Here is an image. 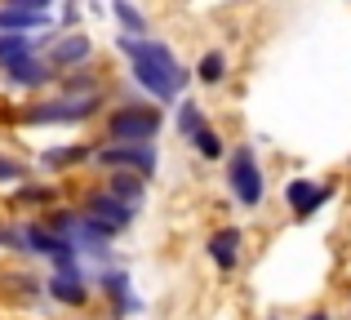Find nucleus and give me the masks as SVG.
<instances>
[{"instance_id":"nucleus-1","label":"nucleus","mask_w":351,"mask_h":320,"mask_svg":"<svg viewBox=\"0 0 351 320\" xmlns=\"http://www.w3.org/2000/svg\"><path fill=\"white\" fill-rule=\"evenodd\" d=\"M116 49L129 58V76H134L138 89H147L152 103H173L178 89L191 80V71L178 62V53L169 45L152 40V36H116Z\"/></svg>"},{"instance_id":"nucleus-2","label":"nucleus","mask_w":351,"mask_h":320,"mask_svg":"<svg viewBox=\"0 0 351 320\" xmlns=\"http://www.w3.org/2000/svg\"><path fill=\"white\" fill-rule=\"evenodd\" d=\"M49 227H53V232H62L67 241H76V249L89 254V258H98V262L112 258V232H107L103 223H94L85 209H80V214H76V209H53Z\"/></svg>"},{"instance_id":"nucleus-3","label":"nucleus","mask_w":351,"mask_h":320,"mask_svg":"<svg viewBox=\"0 0 351 320\" xmlns=\"http://www.w3.org/2000/svg\"><path fill=\"white\" fill-rule=\"evenodd\" d=\"M227 187H232L236 205L263 209V200H267V178H263V164H258L254 147H236L232 156H227Z\"/></svg>"},{"instance_id":"nucleus-4","label":"nucleus","mask_w":351,"mask_h":320,"mask_svg":"<svg viewBox=\"0 0 351 320\" xmlns=\"http://www.w3.org/2000/svg\"><path fill=\"white\" fill-rule=\"evenodd\" d=\"M98 107H103L98 94H62V98H49V103H40V107H27L23 121L27 125H80V121H89Z\"/></svg>"},{"instance_id":"nucleus-5","label":"nucleus","mask_w":351,"mask_h":320,"mask_svg":"<svg viewBox=\"0 0 351 320\" xmlns=\"http://www.w3.org/2000/svg\"><path fill=\"white\" fill-rule=\"evenodd\" d=\"M165 116L160 107H120L107 116V138L112 143H156Z\"/></svg>"},{"instance_id":"nucleus-6","label":"nucleus","mask_w":351,"mask_h":320,"mask_svg":"<svg viewBox=\"0 0 351 320\" xmlns=\"http://www.w3.org/2000/svg\"><path fill=\"white\" fill-rule=\"evenodd\" d=\"M27 254H36V258L53 262V271H71L80 267V249L76 241H67L62 232H53V227H40V223H27Z\"/></svg>"},{"instance_id":"nucleus-7","label":"nucleus","mask_w":351,"mask_h":320,"mask_svg":"<svg viewBox=\"0 0 351 320\" xmlns=\"http://www.w3.org/2000/svg\"><path fill=\"white\" fill-rule=\"evenodd\" d=\"M94 160L103 169H134L143 178H156V169H160V156H156L152 143H107V147L94 151Z\"/></svg>"},{"instance_id":"nucleus-8","label":"nucleus","mask_w":351,"mask_h":320,"mask_svg":"<svg viewBox=\"0 0 351 320\" xmlns=\"http://www.w3.org/2000/svg\"><path fill=\"white\" fill-rule=\"evenodd\" d=\"M85 209L94 223H103L112 236H120L125 227H134V218H138V205H129V200H120L112 187H103V191H94V196H85Z\"/></svg>"},{"instance_id":"nucleus-9","label":"nucleus","mask_w":351,"mask_h":320,"mask_svg":"<svg viewBox=\"0 0 351 320\" xmlns=\"http://www.w3.org/2000/svg\"><path fill=\"white\" fill-rule=\"evenodd\" d=\"M0 71H5V80H9V85H18V89H45L53 76H58V67H53L49 58H40V53H23V58H9Z\"/></svg>"},{"instance_id":"nucleus-10","label":"nucleus","mask_w":351,"mask_h":320,"mask_svg":"<svg viewBox=\"0 0 351 320\" xmlns=\"http://www.w3.org/2000/svg\"><path fill=\"white\" fill-rule=\"evenodd\" d=\"M89 53H94V40H89L85 32H67V36H53L49 40L45 58H49L58 71H71V67H85Z\"/></svg>"},{"instance_id":"nucleus-11","label":"nucleus","mask_w":351,"mask_h":320,"mask_svg":"<svg viewBox=\"0 0 351 320\" xmlns=\"http://www.w3.org/2000/svg\"><path fill=\"white\" fill-rule=\"evenodd\" d=\"M45 294H49L58 307H85V303H89V280H85V267L53 271V276L45 280Z\"/></svg>"},{"instance_id":"nucleus-12","label":"nucleus","mask_w":351,"mask_h":320,"mask_svg":"<svg viewBox=\"0 0 351 320\" xmlns=\"http://www.w3.org/2000/svg\"><path fill=\"white\" fill-rule=\"evenodd\" d=\"M329 196H334V187H320V182H311V178H289L285 182V200H289L293 218H311Z\"/></svg>"},{"instance_id":"nucleus-13","label":"nucleus","mask_w":351,"mask_h":320,"mask_svg":"<svg viewBox=\"0 0 351 320\" xmlns=\"http://www.w3.org/2000/svg\"><path fill=\"white\" fill-rule=\"evenodd\" d=\"M98 285H103V294L116 303V316L143 312V298H134V285H129V276L120 267H103V271H98Z\"/></svg>"},{"instance_id":"nucleus-14","label":"nucleus","mask_w":351,"mask_h":320,"mask_svg":"<svg viewBox=\"0 0 351 320\" xmlns=\"http://www.w3.org/2000/svg\"><path fill=\"white\" fill-rule=\"evenodd\" d=\"M0 32H53V14L49 9H23V5H5L0 0Z\"/></svg>"},{"instance_id":"nucleus-15","label":"nucleus","mask_w":351,"mask_h":320,"mask_svg":"<svg viewBox=\"0 0 351 320\" xmlns=\"http://www.w3.org/2000/svg\"><path fill=\"white\" fill-rule=\"evenodd\" d=\"M240 245H245V232H240V227H218V232L205 241L209 262H214L218 271H232L240 262Z\"/></svg>"},{"instance_id":"nucleus-16","label":"nucleus","mask_w":351,"mask_h":320,"mask_svg":"<svg viewBox=\"0 0 351 320\" xmlns=\"http://www.w3.org/2000/svg\"><path fill=\"white\" fill-rule=\"evenodd\" d=\"M53 36H58V32H49V36H36V32H0V67H5L9 58H23V53L49 49Z\"/></svg>"},{"instance_id":"nucleus-17","label":"nucleus","mask_w":351,"mask_h":320,"mask_svg":"<svg viewBox=\"0 0 351 320\" xmlns=\"http://www.w3.org/2000/svg\"><path fill=\"white\" fill-rule=\"evenodd\" d=\"M107 187H112L120 200H129V205L143 209V196H147V178H143V173H134V169H112Z\"/></svg>"},{"instance_id":"nucleus-18","label":"nucleus","mask_w":351,"mask_h":320,"mask_svg":"<svg viewBox=\"0 0 351 320\" xmlns=\"http://www.w3.org/2000/svg\"><path fill=\"white\" fill-rule=\"evenodd\" d=\"M98 147L89 143H71V147H53V151H40V164L45 169H67V164H80V160H94Z\"/></svg>"},{"instance_id":"nucleus-19","label":"nucleus","mask_w":351,"mask_h":320,"mask_svg":"<svg viewBox=\"0 0 351 320\" xmlns=\"http://www.w3.org/2000/svg\"><path fill=\"white\" fill-rule=\"evenodd\" d=\"M112 14L129 36H147V14L134 5V0H112Z\"/></svg>"},{"instance_id":"nucleus-20","label":"nucleus","mask_w":351,"mask_h":320,"mask_svg":"<svg viewBox=\"0 0 351 320\" xmlns=\"http://www.w3.org/2000/svg\"><path fill=\"white\" fill-rule=\"evenodd\" d=\"M196 80H200V85H223V80H227V53L209 49L205 58L196 62Z\"/></svg>"},{"instance_id":"nucleus-21","label":"nucleus","mask_w":351,"mask_h":320,"mask_svg":"<svg viewBox=\"0 0 351 320\" xmlns=\"http://www.w3.org/2000/svg\"><path fill=\"white\" fill-rule=\"evenodd\" d=\"M200 130H205V112H200V103L182 98V107H178V134H182V143H191Z\"/></svg>"},{"instance_id":"nucleus-22","label":"nucleus","mask_w":351,"mask_h":320,"mask_svg":"<svg viewBox=\"0 0 351 320\" xmlns=\"http://www.w3.org/2000/svg\"><path fill=\"white\" fill-rule=\"evenodd\" d=\"M191 147H196V156H200V160H223L227 143H223V134H218V130H209V125H205V130L191 138Z\"/></svg>"},{"instance_id":"nucleus-23","label":"nucleus","mask_w":351,"mask_h":320,"mask_svg":"<svg viewBox=\"0 0 351 320\" xmlns=\"http://www.w3.org/2000/svg\"><path fill=\"white\" fill-rule=\"evenodd\" d=\"M62 94H98V85L85 67H71L67 76H62Z\"/></svg>"},{"instance_id":"nucleus-24","label":"nucleus","mask_w":351,"mask_h":320,"mask_svg":"<svg viewBox=\"0 0 351 320\" xmlns=\"http://www.w3.org/2000/svg\"><path fill=\"white\" fill-rule=\"evenodd\" d=\"M18 205H53V187H45V182H27V187H18Z\"/></svg>"},{"instance_id":"nucleus-25","label":"nucleus","mask_w":351,"mask_h":320,"mask_svg":"<svg viewBox=\"0 0 351 320\" xmlns=\"http://www.w3.org/2000/svg\"><path fill=\"white\" fill-rule=\"evenodd\" d=\"M27 178V164L14 160V156H0V187H14V182Z\"/></svg>"},{"instance_id":"nucleus-26","label":"nucleus","mask_w":351,"mask_h":320,"mask_svg":"<svg viewBox=\"0 0 351 320\" xmlns=\"http://www.w3.org/2000/svg\"><path fill=\"white\" fill-rule=\"evenodd\" d=\"M0 245L14 254H27V232H14V227H0Z\"/></svg>"},{"instance_id":"nucleus-27","label":"nucleus","mask_w":351,"mask_h":320,"mask_svg":"<svg viewBox=\"0 0 351 320\" xmlns=\"http://www.w3.org/2000/svg\"><path fill=\"white\" fill-rule=\"evenodd\" d=\"M5 5H23V9H53V0H5Z\"/></svg>"},{"instance_id":"nucleus-28","label":"nucleus","mask_w":351,"mask_h":320,"mask_svg":"<svg viewBox=\"0 0 351 320\" xmlns=\"http://www.w3.org/2000/svg\"><path fill=\"white\" fill-rule=\"evenodd\" d=\"M76 18H80V5H76V0H71V5L62 9V23H76Z\"/></svg>"},{"instance_id":"nucleus-29","label":"nucleus","mask_w":351,"mask_h":320,"mask_svg":"<svg viewBox=\"0 0 351 320\" xmlns=\"http://www.w3.org/2000/svg\"><path fill=\"white\" fill-rule=\"evenodd\" d=\"M302 320H334V316H329V312H307Z\"/></svg>"}]
</instances>
